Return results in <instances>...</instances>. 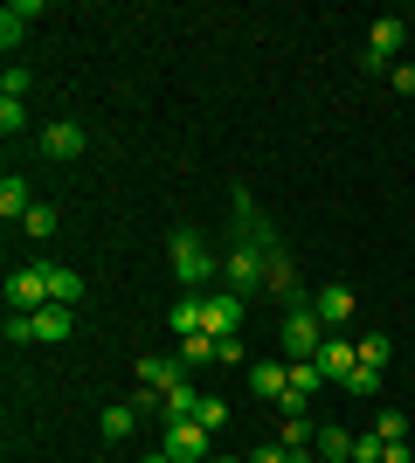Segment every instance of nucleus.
I'll return each instance as SVG.
<instances>
[{
    "instance_id": "nucleus-10",
    "label": "nucleus",
    "mask_w": 415,
    "mask_h": 463,
    "mask_svg": "<svg viewBox=\"0 0 415 463\" xmlns=\"http://www.w3.org/2000/svg\"><path fill=\"white\" fill-rule=\"evenodd\" d=\"M284 387H291V360H257L250 367V394L257 402H284Z\"/></svg>"
},
{
    "instance_id": "nucleus-22",
    "label": "nucleus",
    "mask_w": 415,
    "mask_h": 463,
    "mask_svg": "<svg viewBox=\"0 0 415 463\" xmlns=\"http://www.w3.org/2000/svg\"><path fill=\"white\" fill-rule=\"evenodd\" d=\"M346 394H354V402H374L381 394V367H354L346 373Z\"/></svg>"
},
{
    "instance_id": "nucleus-27",
    "label": "nucleus",
    "mask_w": 415,
    "mask_h": 463,
    "mask_svg": "<svg viewBox=\"0 0 415 463\" xmlns=\"http://www.w3.org/2000/svg\"><path fill=\"white\" fill-rule=\"evenodd\" d=\"M174 332H180V339L201 332V298H180V305H174Z\"/></svg>"
},
{
    "instance_id": "nucleus-8",
    "label": "nucleus",
    "mask_w": 415,
    "mask_h": 463,
    "mask_svg": "<svg viewBox=\"0 0 415 463\" xmlns=\"http://www.w3.org/2000/svg\"><path fill=\"white\" fill-rule=\"evenodd\" d=\"M236 326H242V298H236V290H229V298H208V305H201V332H208V339H229Z\"/></svg>"
},
{
    "instance_id": "nucleus-1",
    "label": "nucleus",
    "mask_w": 415,
    "mask_h": 463,
    "mask_svg": "<svg viewBox=\"0 0 415 463\" xmlns=\"http://www.w3.org/2000/svg\"><path fill=\"white\" fill-rule=\"evenodd\" d=\"M277 339H284V360H318V346H325L333 332H325V318H318L312 305H291L284 326H277Z\"/></svg>"
},
{
    "instance_id": "nucleus-20",
    "label": "nucleus",
    "mask_w": 415,
    "mask_h": 463,
    "mask_svg": "<svg viewBox=\"0 0 415 463\" xmlns=\"http://www.w3.org/2000/svg\"><path fill=\"white\" fill-rule=\"evenodd\" d=\"M318 457L325 463H354V436H346V429H318Z\"/></svg>"
},
{
    "instance_id": "nucleus-26",
    "label": "nucleus",
    "mask_w": 415,
    "mask_h": 463,
    "mask_svg": "<svg viewBox=\"0 0 415 463\" xmlns=\"http://www.w3.org/2000/svg\"><path fill=\"white\" fill-rule=\"evenodd\" d=\"M374 436H381V443H409V422H401L395 408H381V415H374Z\"/></svg>"
},
{
    "instance_id": "nucleus-36",
    "label": "nucleus",
    "mask_w": 415,
    "mask_h": 463,
    "mask_svg": "<svg viewBox=\"0 0 415 463\" xmlns=\"http://www.w3.org/2000/svg\"><path fill=\"white\" fill-rule=\"evenodd\" d=\"M409 463H415V457H409Z\"/></svg>"
},
{
    "instance_id": "nucleus-28",
    "label": "nucleus",
    "mask_w": 415,
    "mask_h": 463,
    "mask_svg": "<svg viewBox=\"0 0 415 463\" xmlns=\"http://www.w3.org/2000/svg\"><path fill=\"white\" fill-rule=\"evenodd\" d=\"M7 346H35V318L28 311H7Z\"/></svg>"
},
{
    "instance_id": "nucleus-14",
    "label": "nucleus",
    "mask_w": 415,
    "mask_h": 463,
    "mask_svg": "<svg viewBox=\"0 0 415 463\" xmlns=\"http://www.w3.org/2000/svg\"><path fill=\"white\" fill-rule=\"evenodd\" d=\"M201 408V387L187 381V373H180L174 387H166V394H159V415H166V422H187V415H194Z\"/></svg>"
},
{
    "instance_id": "nucleus-11",
    "label": "nucleus",
    "mask_w": 415,
    "mask_h": 463,
    "mask_svg": "<svg viewBox=\"0 0 415 463\" xmlns=\"http://www.w3.org/2000/svg\"><path fill=\"white\" fill-rule=\"evenodd\" d=\"M354 305H360V298H354L346 284H325V290L312 298V311L325 318V332H333V326H346V318H354Z\"/></svg>"
},
{
    "instance_id": "nucleus-24",
    "label": "nucleus",
    "mask_w": 415,
    "mask_h": 463,
    "mask_svg": "<svg viewBox=\"0 0 415 463\" xmlns=\"http://www.w3.org/2000/svg\"><path fill=\"white\" fill-rule=\"evenodd\" d=\"M21 229L35 235V242H49V235H56V208H49V201H35V208H28V222H21Z\"/></svg>"
},
{
    "instance_id": "nucleus-35",
    "label": "nucleus",
    "mask_w": 415,
    "mask_h": 463,
    "mask_svg": "<svg viewBox=\"0 0 415 463\" xmlns=\"http://www.w3.org/2000/svg\"><path fill=\"white\" fill-rule=\"evenodd\" d=\"M222 463H236V457H222ZM242 463H250V457H242Z\"/></svg>"
},
{
    "instance_id": "nucleus-21",
    "label": "nucleus",
    "mask_w": 415,
    "mask_h": 463,
    "mask_svg": "<svg viewBox=\"0 0 415 463\" xmlns=\"http://www.w3.org/2000/svg\"><path fill=\"white\" fill-rule=\"evenodd\" d=\"M388 360H395V339H388V332H367V339H360V367H388Z\"/></svg>"
},
{
    "instance_id": "nucleus-17",
    "label": "nucleus",
    "mask_w": 415,
    "mask_h": 463,
    "mask_svg": "<svg viewBox=\"0 0 415 463\" xmlns=\"http://www.w3.org/2000/svg\"><path fill=\"white\" fill-rule=\"evenodd\" d=\"M42 270H49V305H77V298H83L77 270H62V263H42Z\"/></svg>"
},
{
    "instance_id": "nucleus-4",
    "label": "nucleus",
    "mask_w": 415,
    "mask_h": 463,
    "mask_svg": "<svg viewBox=\"0 0 415 463\" xmlns=\"http://www.w3.org/2000/svg\"><path fill=\"white\" fill-rule=\"evenodd\" d=\"M208 449H215V429H201L194 415H187V422H166V457L174 463H208Z\"/></svg>"
},
{
    "instance_id": "nucleus-6",
    "label": "nucleus",
    "mask_w": 415,
    "mask_h": 463,
    "mask_svg": "<svg viewBox=\"0 0 415 463\" xmlns=\"http://www.w3.org/2000/svg\"><path fill=\"white\" fill-rule=\"evenodd\" d=\"M35 146H42V159H83V146H90V132H83V125H70V118H62V125H42L35 132Z\"/></svg>"
},
{
    "instance_id": "nucleus-16",
    "label": "nucleus",
    "mask_w": 415,
    "mask_h": 463,
    "mask_svg": "<svg viewBox=\"0 0 415 463\" xmlns=\"http://www.w3.org/2000/svg\"><path fill=\"white\" fill-rule=\"evenodd\" d=\"M28 208H35L28 180H21V174H7V180H0V214H7V222H28Z\"/></svg>"
},
{
    "instance_id": "nucleus-31",
    "label": "nucleus",
    "mask_w": 415,
    "mask_h": 463,
    "mask_svg": "<svg viewBox=\"0 0 415 463\" xmlns=\"http://www.w3.org/2000/svg\"><path fill=\"white\" fill-rule=\"evenodd\" d=\"M28 83H35V77H28V70H21V62H14V70L0 77V97H21V104H28Z\"/></svg>"
},
{
    "instance_id": "nucleus-2",
    "label": "nucleus",
    "mask_w": 415,
    "mask_h": 463,
    "mask_svg": "<svg viewBox=\"0 0 415 463\" xmlns=\"http://www.w3.org/2000/svg\"><path fill=\"white\" fill-rule=\"evenodd\" d=\"M222 277H229V290H236L242 305L263 290V250H257V235H242V229H236V250L222 256Z\"/></svg>"
},
{
    "instance_id": "nucleus-30",
    "label": "nucleus",
    "mask_w": 415,
    "mask_h": 463,
    "mask_svg": "<svg viewBox=\"0 0 415 463\" xmlns=\"http://www.w3.org/2000/svg\"><path fill=\"white\" fill-rule=\"evenodd\" d=\"M354 463H388V443L381 436H354Z\"/></svg>"
},
{
    "instance_id": "nucleus-13",
    "label": "nucleus",
    "mask_w": 415,
    "mask_h": 463,
    "mask_svg": "<svg viewBox=\"0 0 415 463\" xmlns=\"http://www.w3.org/2000/svg\"><path fill=\"white\" fill-rule=\"evenodd\" d=\"M367 56L388 62V70L401 62V21H395V14H381V21H374V35H367Z\"/></svg>"
},
{
    "instance_id": "nucleus-33",
    "label": "nucleus",
    "mask_w": 415,
    "mask_h": 463,
    "mask_svg": "<svg viewBox=\"0 0 415 463\" xmlns=\"http://www.w3.org/2000/svg\"><path fill=\"white\" fill-rule=\"evenodd\" d=\"M250 463H297L284 443H263V449H250Z\"/></svg>"
},
{
    "instance_id": "nucleus-23",
    "label": "nucleus",
    "mask_w": 415,
    "mask_h": 463,
    "mask_svg": "<svg viewBox=\"0 0 415 463\" xmlns=\"http://www.w3.org/2000/svg\"><path fill=\"white\" fill-rule=\"evenodd\" d=\"M21 42H28V21H21V7H7V14H0V49L14 56Z\"/></svg>"
},
{
    "instance_id": "nucleus-9",
    "label": "nucleus",
    "mask_w": 415,
    "mask_h": 463,
    "mask_svg": "<svg viewBox=\"0 0 415 463\" xmlns=\"http://www.w3.org/2000/svg\"><path fill=\"white\" fill-rule=\"evenodd\" d=\"M354 367H360V346H346V339L333 332V339L318 346V373H325L333 387H346V373H354Z\"/></svg>"
},
{
    "instance_id": "nucleus-34",
    "label": "nucleus",
    "mask_w": 415,
    "mask_h": 463,
    "mask_svg": "<svg viewBox=\"0 0 415 463\" xmlns=\"http://www.w3.org/2000/svg\"><path fill=\"white\" fill-rule=\"evenodd\" d=\"M146 463H174V457H166V449H153V457H146Z\"/></svg>"
},
{
    "instance_id": "nucleus-29",
    "label": "nucleus",
    "mask_w": 415,
    "mask_h": 463,
    "mask_svg": "<svg viewBox=\"0 0 415 463\" xmlns=\"http://www.w3.org/2000/svg\"><path fill=\"white\" fill-rule=\"evenodd\" d=\"M194 422H201V429H222V422H229V402H215V394H201Z\"/></svg>"
},
{
    "instance_id": "nucleus-32",
    "label": "nucleus",
    "mask_w": 415,
    "mask_h": 463,
    "mask_svg": "<svg viewBox=\"0 0 415 463\" xmlns=\"http://www.w3.org/2000/svg\"><path fill=\"white\" fill-rule=\"evenodd\" d=\"M388 83H395L401 97H415V62H395V70H388Z\"/></svg>"
},
{
    "instance_id": "nucleus-7",
    "label": "nucleus",
    "mask_w": 415,
    "mask_h": 463,
    "mask_svg": "<svg viewBox=\"0 0 415 463\" xmlns=\"http://www.w3.org/2000/svg\"><path fill=\"white\" fill-rule=\"evenodd\" d=\"M318 387H333L325 373H318V360H291V387H284V402H277V408H284V415H305V402H312Z\"/></svg>"
},
{
    "instance_id": "nucleus-3",
    "label": "nucleus",
    "mask_w": 415,
    "mask_h": 463,
    "mask_svg": "<svg viewBox=\"0 0 415 463\" xmlns=\"http://www.w3.org/2000/svg\"><path fill=\"white\" fill-rule=\"evenodd\" d=\"M174 277H180L187 290H201L208 277H215V250H208L194 229H180V235H174Z\"/></svg>"
},
{
    "instance_id": "nucleus-19",
    "label": "nucleus",
    "mask_w": 415,
    "mask_h": 463,
    "mask_svg": "<svg viewBox=\"0 0 415 463\" xmlns=\"http://www.w3.org/2000/svg\"><path fill=\"white\" fill-rule=\"evenodd\" d=\"M208 360H215V339H208V332H187V339H180V367L194 373V367H208Z\"/></svg>"
},
{
    "instance_id": "nucleus-15",
    "label": "nucleus",
    "mask_w": 415,
    "mask_h": 463,
    "mask_svg": "<svg viewBox=\"0 0 415 463\" xmlns=\"http://www.w3.org/2000/svg\"><path fill=\"white\" fill-rule=\"evenodd\" d=\"M28 318H35V346H62L70 339V305H42Z\"/></svg>"
},
{
    "instance_id": "nucleus-25",
    "label": "nucleus",
    "mask_w": 415,
    "mask_h": 463,
    "mask_svg": "<svg viewBox=\"0 0 415 463\" xmlns=\"http://www.w3.org/2000/svg\"><path fill=\"white\" fill-rule=\"evenodd\" d=\"M0 132H7V138L28 132V104H21V97H0Z\"/></svg>"
},
{
    "instance_id": "nucleus-12",
    "label": "nucleus",
    "mask_w": 415,
    "mask_h": 463,
    "mask_svg": "<svg viewBox=\"0 0 415 463\" xmlns=\"http://www.w3.org/2000/svg\"><path fill=\"white\" fill-rule=\"evenodd\" d=\"M180 373H187L180 360H159V353H153V360H138V394H153V402H159V394H166Z\"/></svg>"
},
{
    "instance_id": "nucleus-5",
    "label": "nucleus",
    "mask_w": 415,
    "mask_h": 463,
    "mask_svg": "<svg viewBox=\"0 0 415 463\" xmlns=\"http://www.w3.org/2000/svg\"><path fill=\"white\" fill-rule=\"evenodd\" d=\"M49 305V270L42 263H21L14 277H7V311H42Z\"/></svg>"
},
{
    "instance_id": "nucleus-18",
    "label": "nucleus",
    "mask_w": 415,
    "mask_h": 463,
    "mask_svg": "<svg viewBox=\"0 0 415 463\" xmlns=\"http://www.w3.org/2000/svg\"><path fill=\"white\" fill-rule=\"evenodd\" d=\"M138 429V402H118V408H104V443H125Z\"/></svg>"
}]
</instances>
